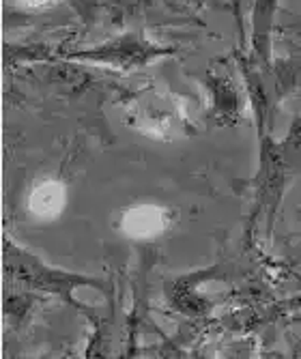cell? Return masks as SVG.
Instances as JSON below:
<instances>
[{
    "instance_id": "cell-1",
    "label": "cell",
    "mask_w": 301,
    "mask_h": 359,
    "mask_svg": "<svg viewBox=\"0 0 301 359\" xmlns=\"http://www.w3.org/2000/svg\"><path fill=\"white\" fill-rule=\"evenodd\" d=\"M168 226V213L155 205H140L123 217L125 233L131 237H155Z\"/></svg>"
},
{
    "instance_id": "cell-2",
    "label": "cell",
    "mask_w": 301,
    "mask_h": 359,
    "mask_svg": "<svg viewBox=\"0 0 301 359\" xmlns=\"http://www.w3.org/2000/svg\"><path fill=\"white\" fill-rule=\"evenodd\" d=\"M65 205V189L56 181H44L35 189H32L28 207L32 213H37L41 217H52L56 215Z\"/></svg>"
},
{
    "instance_id": "cell-3",
    "label": "cell",
    "mask_w": 301,
    "mask_h": 359,
    "mask_svg": "<svg viewBox=\"0 0 301 359\" xmlns=\"http://www.w3.org/2000/svg\"><path fill=\"white\" fill-rule=\"evenodd\" d=\"M26 5H46V3H50V0H24Z\"/></svg>"
}]
</instances>
